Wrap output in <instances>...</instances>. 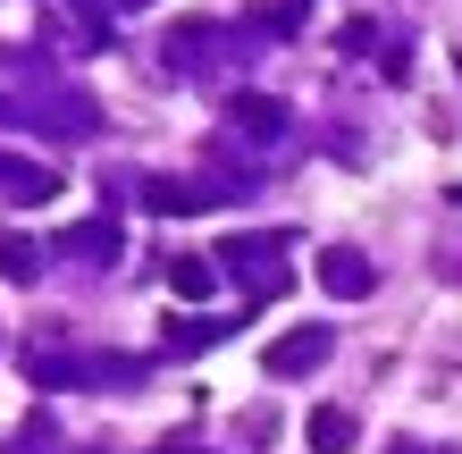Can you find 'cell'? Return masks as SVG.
Returning <instances> with one entry per match:
<instances>
[{
  "instance_id": "cell-1",
  "label": "cell",
  "mask_w": 462,
  "mask_h": 454,
  "mask_svg": "<svg viewBox=\"0 0 462 454\" xmlns=\"http://www.w3.org/2000/svg\"><path fill=\"white\" fill-rule=\"evenodd\" d=\"M319 354H328V329H303V337H286V345H269V370H311Z\"/></svg>"
},
{
  "instance_id": "cell-2",
  "label": "cell",
  "mask_w": 462,
  "mask_h": 454,
  "mask_svg": "<svg viewBox=\"0 0 462 454\" xmlns=\"http://www.w3.org/2000/svg\"><path fill=\"white\" fill-rule=\"evenodd\" d=\"M311 446H319V454H345V446H353V412L319 404V412H311Z\"/></svg>"
},
{
  "instance_id": "cell-3",
  "label": "cell",
  "mask_w": 462,
  "mask_h": 454,
  "mask_svg": "<svg viewBox=\"0 0 462 454\" xmlns=\"http://www.w3.org/2000/svg\"><path fill=\"white\" fill-rule=\"evenodd\" d=\"M328 286H337V295H362V286H370V270H362V261H345V253H337V261H328Z\"/></svg>"
},
{
  "instance_id": "cell-4",
  "label": "cell",
  "mask_w": 462,
  "mask_h": 454,
  "mask_svg": "<svg viewBox=\"0 0 462 454\" xmlns=\"http://www.w3.org/2000/svg\"><path fill=\"white\" fill-rule=\"evenodd\" d=\"M169 286H177V295H202V286H210V270H202V261H177V270H169Z\"/></svg>"
},
{
  "instance_id": "cell-5",
  "label": "cell",
  "mask_w": 462,
  "mask_h": 454,
  "mask_svg": "<svg viewBox=\"0 0 462 454\" xmlns=\"http://www.w3.org/2000/svg\"><path fill=\"white\" fill-rule=\"evenodd\" d=\"M177 454H185V446H177Z\"/></svg>"
}]
</instances>
